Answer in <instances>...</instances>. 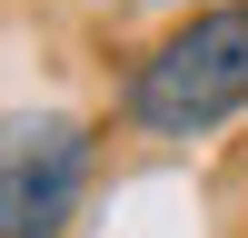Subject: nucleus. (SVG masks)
<instances>
[{"label":"nucleus","instance_id":"nucleus-1","mask_svg":"<svg viewBox=\"0 0 248 238\" xmlns=\"http://www.w3.org/2000/svg\"><path fill=\"white\" fill-rule=\"evenodd\" d=\"M119 109L139 139H199L218 119H238L248 109V0H209L179 30H159L119 89Z\"/></svg>","mask_w":248,"mask_h":238},{"label":"nucleus","instance_id":"nucleus-2","mask_svg":"<svg viewBox=\"0 0 248 238\" xmlns=\"http://www.w3.org/2000/svg\"><path fill=\"white\" fill-rule=\"evenodd\" d=\"M90 189V129L60 109L0 119V238H60Z\"/></svg>","mask_w":248,"mask_h":238}]
</instances>
